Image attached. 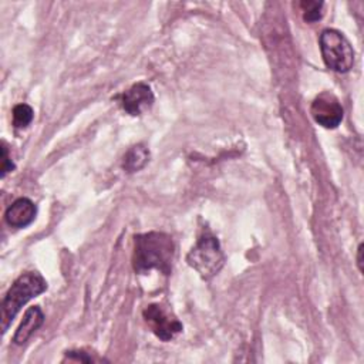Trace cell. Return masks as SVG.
I'll return each mask as SVG.
<instances>
[{
	"instance_id": "7",
	"label": "cell",
	"mask_w": 364,
	"mask_h": 364,
	"mask_svg": "<svg viewBox=\"0 0 364 364\" xmlns=\"http://www.w3.org/2000/svg\"><path fill=\"white\" fill-rule=\"evenodd\" d=\"M154 104V92L145 82H136L121 95V105L129 115H141Z\"/></svg>"
},
{
	"instance_id": "1",
	"label": "cell",
	"mask_w": 364,
	"mask_h": 364,
	"mask_svg": "<svg viewBox=\"0 0 364 364\" xmlns=\"http://www.w3.org/2000/svg\"><path fill=\"white\" fill-rule=\"evenodd\" d=\"M175 246L172 237L164 232H148L135 235L132 266L138 273L158 269L164 274L172 270Z\"/></svg>"
},
{
	"instance_id": "10",
	"label": "cell",
	"mask_w": 364,
	"mask_h": 364,
	"mask_svg": "<svg viewBox=\"0 0 364 364\" xmlns=\"http://www.w3.org/2000/svg\"><path fill=\"white\" fill-rule=\"evenodd\" d=\"M148 159H149L148 148H145L142 144H138V145L131 146L125 152L124 159H122V168L129 173L136 172L146 165Z\"/></svg>"
},
{
	"instance_id": "9",
	"label": "cell",
	"mask_w": 364,
	"mask_h": 364,
	"mask_svg": "<svg viewBox=\"0 0 364 364\" xmlns=\"http://www.w3.org/2000/svg\"><path fill=\"white\" fill-rule=\"evenodd\" d=\"M44 323V314L41 311V309L38 306H31L27 309V311L23 316V320L20 323V326L17 327L14 336H13V341L14 344H24L31 334L41 327V324Z\"/></svg>"
},
{
	"instance_id": "14",
	"label": "cell",
	"mask_w": 364,
	"mask_h": 364,
	"mask_svg": "<svg viewBox=\"0 0 364 364\" xmlns=\"http://www.w3.org/2000/svg\"><path fill=\"white\" fill-rule=\"evenodd\" d=\"M65 355L71 360H77V361H85V363H90L92 361V357L90 355H85L84 351H67Z\"/></svg>"
},
{
	"instance_id": "3",
	"label": "cell",
	"mask_w": 364,
	"mask_h": 364,
	"mask_svg": "<svg viewBox=\"0 0 364 364\" xmlns=\"http://www.w3.org/2000/svg\"><path fill=\"white\" fill-rule=\"evenodd\" d=\"M186 262L206 280L218 274L225 263V256L218 237L210 232H203L188 253Z\"/></svg>"
},
{
	"instance_id": "6",
	"label": "cell",
	"mask_w": 364,
	"mask_h": 364,
	"mask_svg": "<svg viewBox=\"0 0 364 364\" xmlns=\"http://www.w3.org/2000/svg\"><path fill=\"white\" fill-rule=\"evenodd\" d=\"M310 112L318 125L328 128V129L337 128L340 125V122L343 119V114H344L338 98L328 91L318 94L313 100Z\"/></svg>"
},
{
	"instance_id": "11",
	"label": "cell",
	"mask_w": 364,
	"mask_h": 364,
	"mask_svg": "<svg viewBox=\"0 0 364 364\" xmlns=\"http://www.w3.org/2000/svg\"><path fill=\"white\" fill-rule=\"evenodd\" d=\"M33 108L27 104H18L13 108V125L16 128H26L33 121Z\"/></svg>"
},
{
	"instance_id": "13",
	"label": "cell",
	"mask_w": 364,
	"mask_h": 364,
	"mask_svg": "<svg viewBox=\"0 0 364 364\" xmlns=\"http://www.w3.org/2000/svg\"><path fill=\"white\" fill-rule=\"evenodd\" d=\"M14 169V164L11 162L10 156H9V151L4 142H1V178L6 176L7 172Z\"/></svg>"
},
{
	"instance_id": "2",
	"label": "cell",
	"mask_w": 364,
	"mask_h": 364,
	"mask_svg": "<svg viewBox=\"0 0 364 364\" xmlns=\"http://www.w3.org/2000/svg\"><path fill=\"white\" fill-rule=\"evenodd\" d=\"M47 290V282L38 272H26L7 290L1 303V333L4 334L20 309Z\"/></svg>"
},
{
	"instance_id": "5",
	"label": "cell",
	"mask_w": 364,
	"mask_h": 364,
	"mask_svg": "<svg viewBox=\"0 0 364 364\" xmlns=\"http://www.w3.org/2000/svg\"><path fill=\"white\" fill-rule=\"evenodd\" d=\"M142 316L152 333L162 341L172 340L183 328L182 323L159 304H149Z\"/></svg>"
},
{
	"instance_id": "12",
	"label": "cell",
	"mask_w": 364,
	"mask_h": 364,
	"mask_svg": "<svg viewBox=\"0 0 364 364\" xmlns=\"http://www.w3.org/2000/svg\"><path fill=\"white\" fill-rule=\"evenodd\" d=\"M300 7L303 10V18L307 23H314V21L320 20L321 16H323V11H321L323 10V1L307 0V1H301Z\"/></svg>"
},
{
	"instance_id": "15",
	"label": "cell",
	"mask_w": 364,
	"mask_h": 364,
	"mask_svg": "<svg viewBox=\"0 0 364 364\" xmlns=\"http://www.w3.org/2000/svg\"><path fill=\"white\" fill-rule=\"evenodd\" d=\"M357 264L360 272H363V243H360L357 249Z\"/></svg>"
},
{
	"instance_id": "4",
	"label": "cell",
	"mask_w": 364,
	"mask_h": 364,
	"mask_svg": "<svg viewBox=\"0 0 364 364\" xmlns=\"http://www.w3.org/2000/svg\"><path fill=\"white\" fill-rule=\"evenodd\" d=\"M320 50L324 64L336 73H347L354 64V50L346 36L336 28H326L320 34Z\"/></svg>"
},
{
	"instance_id": "8",
	"label": "cell",
	"mask_w": 364,
	"mask_h": 364,
	"mask_svg": "<svg viewBox=\"0 0 364 364\" xmlns=\"http://www.w3.org/2000/svg\"><path fill=\"white\" fill-rule=\"evenodd\" d=\"M37 215V206L28 198L16 199L4 213V219L7 225L11 228H26L28 226Z\"/></svg>"
}]
</instances>
